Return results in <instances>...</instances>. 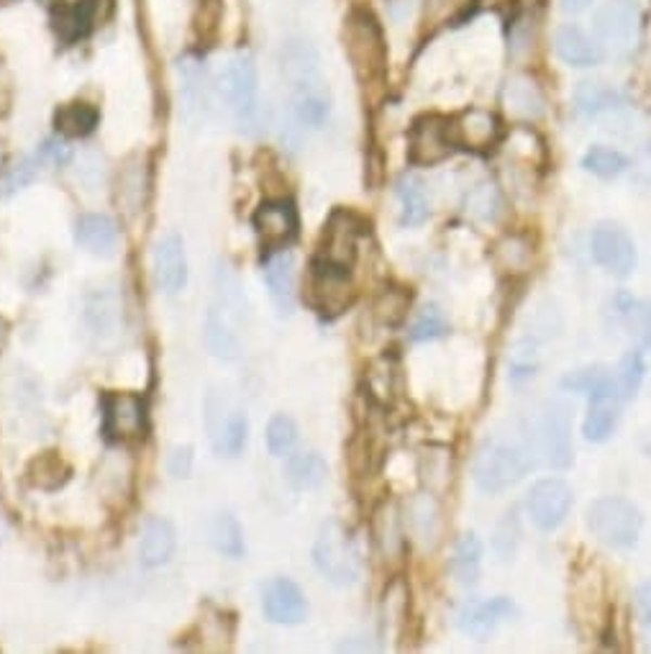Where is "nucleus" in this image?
Returning <instances> with one entry per match:
<instances>
[{"mask_svg":"<svg viewBox=\"0 0 651 654\" xmlns=\"http://www.w3.org/2000/svg\"><path fill=\"white\" fill-rule=\"evenodd\" d=\"M246 436H250V421L242 411H233L221 421V426L214 432V447L224 457H239L246 447Z\"/></svg>","mask_w":651,"mask_h":654,"instance_id":"nucleus-35","label":"nucleus"},{"mask_svg":"<svg viewBox=\"0 0 651 654\" xmlns=\"http://www.w3.org/2000/svg\"><path fill=\"white\" fill-rule=\"evenodd\" d=\"M554 49L559 60L572 67H592L600 62V47L575 24L559 26L554 34Z\"/></svg>","mask_w":651,"mask_h":654,"instance_id":"nucleus-24","label":"nucleus"},{"mask_svg":"<svg viewBox=\"0 0 651 654\" xmlns=\"http://www.w3.org/2000/svg\"><path fill=\"white\" fill-rule=\"evenodd\" d=\"M634 180L641 182V185H649L651 182V142H647L636 154L634 159Z\"/></svg>","mask_w":651,"mask_h":654,"instance_id":"nucleus-57","label":"nucleus"},{"mask_svg":"<svg viewBox=\"0 0 651 654\" xmlns=\"http://www.w3.org/2000/svg\"><path fill=\"white\" fill-rule=\"evenodd\" d=\"M495 259H498V265L506 272L528 270V265H531L528 239H523L519 234L506 236L502 242H498V247H495Z\"/></svg>","mask_w":651,"mask_h":654,"instance_id":"nucleus-41","label":"nucleus"},{"mask_svg":"<svg viewBox=\"0 0 651 654\" xmlns=\"http://www.w3.org/2000/svg\"><path fill=\"white\" fill-rule=\"evenodd\" d=\"M214 544L216 550L226 554V557L239 560L244 554V531L242 524L231 516V513H221L214 524Z\"/></svg>","mask_w":651,"mask_h":654,"instance_id":"nucleus-39","label":"nucleus"},{"mask_svg":"<svg viewBox=\"0 0 651 654\" xmlns=\"http://www.w3.org/2000/svg\"><path fill=\"white\" fill-rule=\"evenodd\" d=\"M395 195H398L400 201V221L406 223V227H421L423 221L429 218V190L426 182H423L419 175L408 172L403 175V178L395 182Z\"/></svg>","mask_w":651,"mask_h":654,"instance_id":"nucleus-27","label":"nucleus"},{"mask_svg":"<svg viewBox=\"0 0 651 654\" xmlns=\"http://www.w3.org/2000/svg\"><path fill=\"white\" fill-rule=\"evenodd\" d=\"M28 477H31V483L37 485V488H47V477H54L56 488H60V485L67 480V467L60 457L49 452L39 457V460H34L31 470H28Z\"/></svg>","mask_w":651,"mask_h":654,"instance_id":"nucleus-50","label":"nucleus"},{"mask_svg":"<svg viewBox=\"0 0 651 654\" xmlns=\"http://www.w3.org/2000/svg\"><path fill=\"white\" fill-rule=\"evenodd\" d=\"M643 375H647V362H643L641 351H626L624 360L618 364V372H615V385H618L624 403L639 393Z\"/></svg>","mask_w":651,"mask_h":654,"instance_id":"nucleus-40","label":"nucleus"},{"mask_svg":"<svg viewBox=\"0 0 651 654\" xmlns=\"http://www.w3.org/2000/svg\"><path fill=\"white\" fill-rule=\"evenodd\" d=\"M180 80L186 114L193 116V111H203L205 103V67L197 60H186L180 65Z\"/></svg>","mask_w":651,"mask_h":654,"instance_id":"nucleus-37","label":"nucleus"},{"mask_svg":"<svg viewBox=\"0 0 651 654\" xmlns=\"http://www.w3.org/2000/svg\"><path fill=\"white\" fill-rule=\"evenodd\" d=\"M177 547L175 526L162 516L146 518L144 529H141L139 541V560L144 567H162L173 560Z\"/></svg>","mask_w":651,"mask_h":654,"instance_id":"nucleus-22","label":"nucleus"},{"mask_svg":"<svg viewBox=\"0 0 651 654\" xmlns=\"http://www.w3.org/2000/svg\"><path fill=\"white\" fill-rule=\"evenodd\" d=\"M326 460L318 452H298V454H288L285 467H282V475H285L288 485L293 490H316L318 485L326 480Z\"/></svg>","mask_w":651,"mask_h":654,"instance_id":"nucleus-28","label":"nucleus"},{"mask_svg":"<svg viewBox=\"0 0 651 654\" xmlns=\"http://www.w3.org/2000/svg\"><path fill=\"white\" fill-rule=\"evenodd\" d=\"M449 332V323L444 319L442 308L438 306H426L421 308V313L416 316L413 326H410V342H434L442 339Z\"/></svg>","mask_w":651,"mask_h":654,"instance_id":"nucleus-44","label":"nucleus"},{"mask_svg":"<svg viewBox=\"0 0 651 654\" xmlns=\"http://www.w3.org/2000/svg\"><path fill=\"white\" fill-rule=\"evenodd\" d=\"M205 342H208V349L214 351L218 360H237L239 357V342L233 332L224 326V321L218 319L216 313L208 316V326H205Z\"/></svg>","mask_w":651,"mask_h":654,"instance_id":"nucleus-45","label":"nucleus"},{"mask_svg":"<svg viewBox=\"0 0 651 654\" xmlns=\"http://www.w3.org/2000/svg\"><path fill=\"white\" fill-rule=\"evenodd\" d=\"M455 137H451V121L442 116H423L410 126L408 133V154L413 165H438L449 159L455 152Z\"/></svg>","mask_w":651,"mask_h":654,"instance_id":"nucleus-12","label":"nucleus"},{"mask_svg":"<svg viewBox=\"0 0 651 654\" xmlns=\"http://www.w3.org/2000/svg\"><path fill=\"white\" fill-rule=\"evenodd\" d=\"M480 562H483V544H480L477 534H462L455 544V554H451V573L459 586H477Z\"/></svg>","mask_w":651,"mask_h":654,"instance_id":"nucleus-29","label":"nucleus"},{"mask_svg":"<svg viewBox=\"0 0 651 654\" xmlns=\"http://www.w3.org/2000/svg\"><path fill=\"white\" fill-rule=\"evenodd\" d=\"M636 614H639L643 639L651 646V580L641 582L639 590H636Z\"/></svg>","mask_w":651,"mask_h":654,"instance_id":"nucleus-54","label":"nucleus"},{"mask_svg":"<svg viewBox=\"0 0 651 654\" xmlns=\"http://www.w3.org/2000/svg\"><path fill=\"white\" fill-rule=\"evenodd\" d=\"M167 470L173 477H188L193 470V447H177L167 457Z\"/></svg>","mask_w":651,"mask_h":654,"instance_id":"nucleus-55","label":"nucleus"},{"mask_svg":"<svg viewBox=\"0 0 651 654\" xmlns=\"http://www.w3.org/2000/svg\"><path fill=\"white\" fill-rule=\"evenodd\" d=\"M502 210V195L495 182H480V185L467 195V214L480 221H495Z\"/></svg>","mask_w":651,"mask_h":654,"instance_id":"nucleus-38","label":"nucleus"},{"mask_svg":"<svg viewBox=\"0 0 651 654\" xmlns=\"http://www.w3.org/2000/svg\"><path fill=\"white\" fill-rule=\"evenodd\" d=\"M590 3H592V0H559L562 11L564 13H572V16H575V13H583Z\"/></svg>","mask_w":651,"mask_h":654,"instance_id":"nucleus-58","label":"nucleus"},{"mask_svg":"<svg viewBox=\"0 0 651 654\" xmlns=\"http://www.w3.org/2000/svg\"><path fill=\"white\" fill-rule=\"evenodd\" d=\"M472 5L475 0H426V18L434 26L455 24L470 13Z\"/></svg>","mask_w":651,"mask_h":654,"instance_id":"nucleus-48","label":"nucleus"},{"mask_svg":"<svg viewBox=\"0 0 651 654\" xmlns=\"http://www.w3.org/2000/svg\"><path fill=\"white\" fill-rule=\"evenodd\" d=\"M259 244L267 252L285 249L298 236V210L290 201H265L252 218Z\"/></svg>","mask_w":651,"mask_h":654,"instance_id":"nucleus-14","label":"nucleus"},{"mask_svg":"<svg viewBox=\"0 0 651 654\" xmlns=\"http://www.w3.org/2000/svg\"><path fill=\"white\" fill-rule=\"evenodd\" d=\"M502 126L498 116L487 108H467L451 121V137L462 150L485 152L500 142Z\"/></svg>","mask_w":651,"mask_h":654,"instance_id":"nucleus-17","label":"nucleus"},{"mask_svg":"<svg viewBox=\"0 0 651 654\" xmlns=\"http://www.w3.org/2000/svg\"><path fill=\"white\" fill-rule=\"evenodd\" d=\"M583 167L587 172L598 175V178L613 180L628 170V159L626 154H621L618 150L598 144L592 146V150H587V154L583 157Z\"/></svg>","mask_w":651,"mask_h":654,"instance_id":"nucleus-36","label":"nucleus"},{"mask_svg":"<svg viewBox=\"0 0 651 654\" xmlns=\"http://www.w3.org/2000/svg\"><path fill=\"white\" fill-rule=\"evenodd\" d=\"M519 616V606L506 595H495V598H485V601H470L467 606L459 611L457 624L464 634L485 639L487 634H493L500 624L511 621V618Z\"/></svg>","mask_w":651,"mask_h":654,"instance_id":"nucleus-16","label":"nucleus"},{"mask_svg":"<svg viewBox=\"0 0 651 654\" xmlns=\"http://www.w3.org/2000/svg\"><path fill=\"white\" fill-rule=\"evenodd\" d=\"M515 544H519V522H515V513H506L498 526V534H495V547H498L500 557L508 560L515 552Z\"/></svg>","mask_w":651,"mask_h":654,"instance_id":"nucleus-53","label":"nucleus"},{"mask_svg":"<svg viewBox=\"0 0 651 654\" xmlns=\"http://www.w3.org/2000/svg\"><path fill=\"white\" fill-rule=\"evenodd\" d=\"M295 441H298V424L288 416V413H278L267 424V447L275 457H288L293 452Z\"/></svg>","mask_w":651,"mask_h":654,"instance_id":"nucleus-42","label":"nucleus"},{"mask_svg":"<svg viewBox=\"0 0 651 654\" xmlns=\"http://www.w3.org/2000/svg\"><path fill=\"white\" fill-rule=\"evenodd\" d=\"M98 121H101V114H98L95 105L80 103V101L60 105L54 114L56 131L69 139H80V137H88V133H93Z\"/></svg>","mask_w":651,"mask_h":654,"instance_id":"nucleus-30","label":"nucleus"},{"mask_svg":"<svg viewBox=\"0 0 651 654\" xmlns=\"http://www.w3.org/2000/svg\"><path fill=\"white\" fill-rule=\"evenodd\" d=\"M410 529H413L416 537H419L423 544L431 547L438 537V529H442V518H438V505H436V496L434 493H421L413 498L410 503Z\"/></svg>","mask_w":651,"mask_h":654,"instance_id":"nucleus-34","label":"nucleus"},{"mask_svg":"<svg viewBox=\"0 0 651 654\" xmlns=\"http://www.w3.org/2000/svg\"><path fill=\"white\" fill-rule=\"evenodd\" d=\"M37 178H39V159L34 157L16 159L9 170L3 172V178H0V198H11V195H16L18 190L31 185Z\"/></svg>","mask_w":651,"mask_h":654,"instance_id":"nucleus-43","label":"nucleus"},{"mask_svg":"<svg viewBox=\"0 0 651 654\" xmlns=\"http://www.w3.org/2000/svg\"><path fill=\"white\" fill-rule=\"evenodd\" d=\"M265 280L280 313H293L295 308V257L278 249L265 262Z\"/></svg>","mask_w":651,"mask_h":654,"instance_id":"nucleus-23","label":"nucleus"},{"mask_svg":"<svg viewBox=\"0 0 651 654\" xmlns=\"http://www.w3.org/2000/svg\"><path fill=\"white\" fill-rule=\"evenodd\" d=\"M587 529L613 550H631L643 529L641 509L624 496H600L587 509Z\"/></svg>","mask_w":651,"mask_h":654,"instance_id":"nucleus-5","label":"nucleus"},{"mask_svg":"<svg viewBox=\"0 0 651 654\" xmlns=\"http://www.w3.org/2000/svg\"><path fill=\"white\" fill-rule=\"evenodd\" d=\"M344 52L352 62L354 75L365 86H374L385 77L387 47L380 24L367 9H354L344 21Z\"/></svg>","mask_w":651,"mask_h":654,"instance_id":"nucleus-3","label":"nucleus"},{"mask_svg":"<svg viewBox=\"0 0 651 654\" xmlns=\"http://www.w3.org/2000/svg\"><path fill=\"white\" fill-rule=\"evenodd\" d=\"M354 283L349 267L334 265L329 259L316 257L308 270L306 298L308 304L323 316H339L354 304Z\"/></svg>","mask_w":651,"mask_h":654,"instance_id":"nucleus-8","label":"nucleus"},{"mask_svg":"<svg viewBox=\"0 0 651 654\" xmlns=\"http://www.w3.org/2000/svg\"><path fill=\"white\" fill-rule=\"evenodd\" d=\"M410 306V293L403 291V287H391L378 298L374 304V316H378L380 323L385 326H398V323L406 319Z\"/></svg>","mask_w":651,"mask_h":654,"instance_id":"nucleus-46","label":"nucleus"},{"mask_svg":"<svg viewBox=\"0 0 651 654\" xmlns=\"http://www.w3.org/2000/svg\"><path fill=\"white\" fill-rule=\"evenodd\" d=\"M154 278L165 293L182 291L188 280V259L182 239L175 234H165L154 247Z\"/></svg>","mask_w":651,"mask_h":654,"instance_id":"nucleus-20","label":"nucleus"},{"mask_svg":"<svg viewBox=\"0 0 651 654\" xmlns=\"http://www.w3.org/2000/svg\"><path fill=\"white\" fill-rule=\"evenodd\" d=\"M290 111L301 126L308 129H321L331 116V95L326 88V80L301 82V86L290 88Z\"/></svg>","mask_w":651,"mask_h":654,"instance_id":"nucleus-19","label":"nucleus"},{"mask_svg":"<svg viewBox=\"0 0 651 654\" xmlns=\"http://www.w3.org/2000/svg\"><path fill=\"white\" fill-rule=\"evenodd\" d=\"M408 614V588L400 580H395L385 593V624L398 634Z\"/></svg>","mask_w":651,"mask_h":654,"instance_id":"nucleus-49","label":"nucleus"},{"mask_svg":"<svg viewBox=\"0 0 651 654\" xmlns=\"http://www.w3.org/2000/svg\"><path fill=\"white\" fill-rule=\"evenodd\" d=\"M592 257L603 267L605 272H611L613 278H628L636 270V247L634 239L628 236L624 227L613 221L598 223L590 239Z\"/></svg>","mask_w":651,"mask_h":654,"instance_id":"nucleus-11","label":"nucleus"},{"mask_svg":"<svg viewBox=\"0 0 651 654\" xmlns=\"http://www.w3.org/2000/svg\"><path fill=\"white\" fill-rule=\"evenodd\" d=\"M621 101H624V98H621L618 90L608 88L603 82H596V80L579 82L575 90V108L587 118H596L600 114H605V111L618 108Z\"/></svg>","mask_w":651,"mask_h":654,"instance_id":"nucleus-32","label":"nucleus"},{"mask_svg":"<svg viewBox=\"0 0 651 654\" xmlns=\"http://www.w3.org/2000/svg\"><path fill=\"white\" fill-rule=\"evenodd\" d=\"M605 375H608V370L603 368V364H592V368L570 372V375L562 380V388L575 390V393H590Z\"/></svg>","mask_w":651,"mask_h":654,"instance_id":"nucleus-52","label":"nucleus"},{"mask_svg":"<svg viewBox=\"0 0 651 654\" xmlns=\"http://www.w3.org/2000/svg\"><path fill=\"white\" fill-rule=\"evenodd\" d=\"M280 69L288 86H301V82L321 80V60L314 44L306 39H288L280 52Z\"/></svg>","mask_w":651,"mask_h":654,"instance_id":"nucleus-21","label":"nucleus"},{"mask_svg":"<svg viewBox=\"0 0 651 654\" xmlns=\"http://www.w3.org/2000/svg\"><path fill=\"white\" fill-rule=\"evenodd\" d=\"M75 239L93 255H111L118 244V227L111 216L85 214L75 223Z\"/></svg>","mask_w":651,"mask_h":654,"instance_id":"nucleus-25","label":"nucleus"},{"mask_svg":"<svg viewBox=\"0 0 651 654\" xmlns=\"http://www.w3.org/2000/svg\"><path fill=\"white\" fill-rule=\"evenodd\" d=\"M502 105L515 118H539L544 114V95L539 86L526 75H515L502 90Z\"/></svg>","mask_w":651,"mask_h":654,"instance_id":"nucleus-26","label":"nucleus"},{"mask_svg":"<svg viewBox=\"0 0 651 654\" xmlns=\"http://www.w3.org/2000/svg\"><path fill=\"white\" fill-rule=\"evenodd\" d=\"M641 21L643 13L639 0H605L596 11L592 26H596L600 47L624 57V54H631L636 44H639Z\"/></svg>","mask_w":651,"mask_h":654,"instance_id":"nucleus-7","label":"nucleus"},{"mask_svg":"<svg viewBox=\"0 0 651 654\" xmlns=\"http://www.w3.org/2000/svg\"><path fill=\"white\" fill-rule=\"evenodd\" d=\"M365 223L349 210H334L323 229V242H321V259L329 262L352 267L359 252V236H362Z\"/></svg>","mask_w":651,"mask_h":654,"instance_id":"nucleus-15","label":"nucleus"},{"mask_svg":"<svg viewBox=\"0 0 651 654\" xmlns=\"http://www.w3.org/2000/svg\"><path fill=\"white\" fill-rule=\"evenodd\" d=\"M216 95L229 108L233 121L250 133L259 118V75L250 52H237L226 62L216 80Z\"/></svg>","mask_w":651,"mask_h":654,"instance_id":"nucleus-2","label":"nucleus"},{"mask_svg":"<svg viewBox=\"0 0 651 654\" xmlns=\"http://www.w3.org/2000/svg\"><path fill=\"white\" fill-rule=\"evenodd\" d=\"M39 152H41V159L52 162L56 167L67 165V162L73 159V150H69V144L62 142V139H47Z\"/></svg>","mask_w":651,"mask_h":654,"instance_id":"nucleus-56","label":"nucleus"},{"mask_svg":"<svg viewBox=\"0 0 651 654\" xmlns=\"http://www.w3.org/2000/svg\"><path fill=\"white\" fill-rule=\"evenodd\" d=\"M572 509V488L559 477H544L531 485L526 511L536 529L554 531L564 524Z\"/></svg>","mask_w":651,"mask_h":654,"instance_id":"nucleus-9","label":"nucleus"},{"mask_svg":"<svg viewBox=\"0 0 651 654\" xmlns=\"http://www.w3.org/2000/svg\"><path fill=\"white\" fill-rule=\"evenodd\" d=\"M5 531H9V526H5V518H3V513H0V541H3V537H5Z\"/></svg>","mask_w":651,"mask_h":654,"instance_id":"nucleus-59","label":"nucleus"},{"mask_svg":"<svg viewBox=\"0 0 651 654\" xmlns=\"http://www.w3.org/2000/svg\"><path fill=\"white\" fill-rule=\"evenodd\" d=\"M101 408L105 439L133 441L144 436L146 406L137 393H105Z\"/></svg>","mask_w":651,"mask_h":654,"instance_id":"nucleus-10","label":"nucleus"},{"mask_svg":"<svg viewBox=\"0 0 651 654\" xmlns=\"http://www.w3.org/2000/svg\"><path fill=\"white\" fill-rule=\"evenodd\" d=\"M528 465L531 457L526 447L519 445V441L493 436V439H485L483 445H480L475 465H472V475H475L477 488L483 490V493L495 496L519 483L521 477L526 475Z\"/></svg>","mask_w":651,"mask_h":654,"instance_id":"nucleus-4","label":"nucleus"},{"mask_svg":"<svg viewBox=\"0 0 651 654\" xmlns=\"http://www.w3.org/2000/svg\"><path fill=\"white\" fill-rule=\"evenodd\" d=\"M536 364H539V355H536V347L531 342H521L515 344L511 351V377L513 380H526L536 372Z\"/></svg>","mask_w":651,"mask_h":654,"instance_id":"nucleus-51","label":"nucleus"},{"mask_svg":"<svg viewBox=\"0 0 651 654\" xmlns=\"http://www.w3.org/2000/svg\"><path fill=\"white\" fill-rule=\"evenodd\" d=\"M314 562L316 569L336 588H349L362 575V560H359L357 547L336 518L326 522L318 531L314 544Z\"/></svg>","mask_w":651,"mask_h":654,"instance_id":"nucleus-6","label":"nucleus"},{"mask_svg":"<svg viewBox=\"0 0 651 654\" xmlns=\"http://www.w3.org/2000/svg\"><path fill=\"white\" fill-rule=\"evenodd\" d=\"M3 342H5V326L3 321H0V347H3Z\"/></svg>","mask_w":651,"mask_h":654,"instance_id":"nucleus-60","label":"nucleus"},{"mask_svg":"<svg viewBox=\"0 0 651 654\" xmlns=\"http://www.w3.org/2000/svg\"><path fill=\"white\" fill-rule=\"evenodd\" d=\"M421 477L426 483L429 493H444L451 480V452L447 447L431 445L421 454Z\"/></svg>","mask_w":651,"mask_h":654,"instance_id":"nucleus-33","label":"nucleus"},{"mask_svg":"<svg viewBox=\"0 0 651 654\" xmlns=\"http://www.w3.org/2000/svg\"><path fill=\"white\" fill-rule=\"evenodd\" d=\"M526 449L531 462L549 470L572 465V424L570 406L562 400H541L526 416Z\"/></svg>","mask_w":651,"mask_h":654,"instance_id":"nucleus-1","label":"nucleus"},{"mask_svg":"<svg viewBox=\"0 0 651 654\" xmlns=\"http://www.w3.org/2000/svg\"><path fill=\"white\" fill-rule=\"evenodd\" d=\"M621 311H624L626 326L631 336H636V342H639L641 347L651 349V298L628 300Z\"/></svg>","mask_w":651,"mask_h":654,"instance_id":"nucleus-47","label":"nucleus"},{"mask_svg":"<svg viewBox=\"0 0 651 654\" xmlns=\"http://www.w3.org/2000/svg\"><path fill=\"white\" fill-rule=\"evenodd\" d=\"M587 396H590V406H587L583 434L587 441L600 445V441H608L613 436L621 419V406H624V398H621L613 372H608Z\"/></svg>","mask_w":651,"mask_h":654,"instance_id":"nucleus-13","label":"nucleus"},{"mask_svg":"<svg viewBox=\"0 0 651 654\" xmlns=\"http://www.w3.org/2000/svg\"><path fill=\"white\" fill-rule=\"evenodd\" d=\"M93 0H77V3L62 9L54 18L56 37L65 41V44H75V41L82 39L85 34L90 31V26H93Z\"/></svg>","mask_w":651,"mask_h":654,"instance_id":"nucleus-31","label":"nucleus"},{"mask_svg":"<svg viewBox=\"0 0 651 654\" xmlns=\"http://www.w3.org/2000/svg\"><path fill=\"white\" fill-rule=\"evenodd\" d=\"M261 608L272 624H301L308 616V603L303 590L288 578H275L261 593Z\"/></svg>","mask_w":651,"mask_h":654,"instance_id":"nucleus-18","label":"nucleus"}]
</instances>
